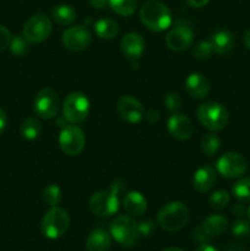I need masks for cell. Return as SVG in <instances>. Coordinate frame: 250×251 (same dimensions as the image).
Returning a JSON list of instances; mask_svg holds the SVG:
<instances>
[{
  "mask_svg": "<svg viewBox=\"0 0 250 251\" xmlns=\"http://www.w3.org/2000/svg\"><path fill=\"white\" fill-rule=\"evenodd\" d=\"M140 19L147 29L163 32L172 25V12L164 2L159 0H147L140 10Z\"/></svg>",
  "mask_w": 250,
  "mask_h": 251,
  "instance_id": "1",
  "label": "cell"
},
{
  "mask_svg": "<svg viewBox=\"0 0 250 251\" xmlns=\"http://www.w3.org/2000/svg\"><path fill=\"white\" fill-rule=\"evenodd\" d=\"M115 180L109 190H100L93 194L88 201V206L93 215L100 217H110L119 210V193L123 190V184Z\"/></svg>",
  "mask_w": 250,
  "mask_h": 251,
  "instance_id": "2",
  "label": "cell"
},
{
  "mask_svg": "<svg viewBox=\"0 0 250 251\" xmlns=\"http://www.w3.org/2000/svg\"><path fill=\"white\" fill-rule=\"evenodd\" d=\"M189 221V210L185 203L172 201L164 205L157 215V222L167 232L175 233L183 229Z\"/></svg>",
  "mask_w": 250,
  "mask_h": 251,
  "instance_id": "3",
  "label": "cell"
},
{
  "mask_svg": "<svg viewBox=\"0 0 250 251\" xmlns=\"http://www.w3.org/2000/svg\"><path fill=\"white\" fill-rule=\"evenodd\" d=\"M69 226H70V216L68 211L59 206H53L44 213L41 223V230L44 237L55 240L68 232Z\"/></svg>",
  "mask_w": 250,
  "mask_h": 251,
  "instance_id": "4",
  "label": "cell"
},
{
  "mask_svg": "<svg viewBox=\"0 0 250 251\" xmlns=\"http://www.w3.org/2000/svg\"><path fill=\"white\" fill-rule=\"evenodd\" d=\"M198 118L201 124L211 131H220L225 129L229 120L227 108L218 102L207 100L199 105Z\"/></svg>",
  "mask_w": 250,
  "mask_h": 251,
  "instance_id": "5",
  "label": "cell"
},
{
  "mask_svg": "<svg viewBox=\"0 0 250 251\" xmlns=\"http://www.w3.org/2000/svg\"><path fill=\"white\" fill-rule=\"evenodd\" d=\"M109 232L113 239L124 248H132L139 240L137 223L130 216L120 215L112 221Z\"/></svg>",
  "mask_w": 250,
  "mask_h": 251,
  "instance_id": "6",
  "label": "cell"
},
{
  "mask_svg": "<svg viewBox=\"0 0 250 251\" xmlns=\"http://www.w3.org/2000/svg\"><path fill=\"white\" fill-rule=\"evenodd\" d=\"M90 113V100L83 93L73 92L63 103V117L71 124L82 123Z\"/></svg>",
  "mask_w": 250,
  "mask_h": 251,
  "instance_id": "7",
  "label": "cell"
},
{
  "mask_svg": "<svg viewBox=\"0 0 250 251\" xmlns=\"http://www.w3.org/2000/svg\"><path fill=\"white\" fill-rule=\"evenodd\" d=\"M51 22L44 14H36L29 17L24 26V37L28 43H41L51 33Z\"/></svg>",
  "mask_w": 250,
  "mask_h": 251,
  "instance_id": "8",
  "label": "cell"
},
{
  "mask_svg": "<svg viewBox=\"0 0 250 251\" xmlns=\"http://www.w3.org/2000/svg\"><path fill=\"white\" fill-rule=\"evenodd\" d=\"M86 137L82 130L76 125H66L59 135V146L68 156H77L82 152Z\"/></svg>",
  "mask_w": 250,
  "mask_h": 251,
  "instance_id": "9",
  "label": "cell"
},
{
  "mask_svg": "<svg viewBox=\"0 0 250 251\" xmlns=\"http://www.w3.org/2000/svg\"><path fill=\"white\" fill-rule=\"evenodd\" d=\"M217 172L227 179H237L245 174L248 169L244 157L237 152H225L220 157L216 164Z\"/></svg>",
  "mask_w": 250,
  "mask_h": 251,
  "instance_id": "10",
  "label": "cell"
},
{
  "mask_svg": "<svg viewBox=\"0 0 250 251\" xmlns=\"http://www.w3.org/2000/svg\"><path fill=\"white\" fill-rule=\"evenodd\" d=\"M60 108V100L58 93L51 88H43L39 91L34 100V113L42 119H51L56 117Z\"/></svg>",
  "mask_w": 250,
  "mask_h": 251,
  "instance_id": "11",
  "label": "cell"
},
{
  "mask_svg": "<svg viewBox=\"0 0 250 251\" xmlns=\"http://www.w3.org/2000/svg\"><path fill=\"white\" fill-rule=\"evenodd\" d=\"M63 44L71 51L85 50L92 42V34L85 26H73L65 29L63 33Z\"/></svg>",
  "mask_w": 250,
  "mask_h": 251,
  "instance_id": "12",
  "label": "cell"
},
{
  "mask_svg": "<svg viewBox=\"0 0 250 251\" xmlns=\"http://www.w3.org/2000/svg\"><path fill=\"white\" fill-rule=\"evenodd\" d=\"M117 110L120 118L129 124H137L145 117V110L141 103L132 96H123L117 103Z\"/></svg>",
  "mask_w": 250,
  "mask_h": 251,
  "instance_id": "13",
  "label": "cell"
},
{
  "mask_svg": "<svg viewBox=\"0 0 250 251\" xmlns=\"http://www.w3.org/2000/svg\"><path fill=\"white\" fill-rule=\"evenodd\" d=\"M194 32L185 24H178L169 31L166 37V43L171 50L181 51L193 44Z\"/></svg>",
  "mask_w": 250,
  "mask_h": 251,
  "instance_id": "14",
  "label": "cell"
},
{
  "mask_svg": "<svg viewBox=\"0 0 250 251\" xmlns=\"http://www.w3.org/2000/svg\"><path fill=\"white\" fill-rule=\"evenodd\" d=\"M167 129L174 139L180 140V141L190 139L191 135L194 134L193 122L186 115L179 114V113H174L169 118L167 123Z\"/></svg>",
  "mask_w": 250,
  "mask_h": 251,
  "instance_id": "15",
  "label": "cell"
},
{
  "mask_svg": "<svg viewBox=\"0 0 250 251\" xmlns=\"http://www.w3.org/2000/svg\"><path fill=\"white\" fill-rule=\"evenodd\" d=\"M120 49L125 58L139 59L145 51V41L141 34L136 32H129L122 38Z\"/></svg>",
  "mask_w": 250,
  "mask_h": 251,
  "instance_id": "16",
  "label": "cell"
},
{
  "mask_svg": "<svg viewBox=\"0 0 250 251\" xmlns=\"http://www.w3.org/2000/svg\"><path fill=\"white\" fill-rule=\"evenodd\" d=\"M185 88L191 97L202 100L210 93V82L202 74L193 73L186 77Z\"/></svg>",
  "mask_w": 250,
  "mask_h": 251,
  "instance_id": "17",
  "label": "cell"
},
{
  "mask_svg": "<svg viewBox=\"0 0 250 251\" xmlns=\"http://www.w3.org/2000/svg\"><path fill=\"white\" fill-rule=\"evenodd\" d=\"M216 172L212 167L202 166L195 172L193 176L194 189L199 193H207L215 186Z\"/></svg>",
  "mask_w": 250,
  "mask_h": 251,
  "instance_id": "18",
  "label": "cell"
},
{
  "mask_svg": "<svg viewBox=\"0 0 250 251\" xmlns=\"http://www.w3.org/2000/svg\"><path fill=\"white\" fill-rule=\"evenodd\" d=\"M112 235L103 228H96L86 239V251H109Z\"/></svg>",
  "mask_w": 250,
  "mask_h": 251,
  "instance_id": "19",
  "label": "cell"
},
{
  "mask_svg": "<svg viewBox=\"0 0 250 251\" xmlns=\"http://www.w3.org/2000/svg\"><path fill=\"white\" fill-rule=\"evenodd\" d=\"M123 207L130 216H142L147 211V200L139 191H129L123 199Z\"/></svg>",
  "mask_w": 250,
  "mask_h": 251,
  "instance_id": "20",
  "label": "cell"
},
{
  "mask_svg": "<svg viewBox=\"0 0 250 251\" xmlns=\"http://www.w3.org/2000/svg\"><path fill=\"white\" fill-rule=\"evenodd\" d=\"M211 43H212L213 51L218 54H227L234 47V36L227 29H221L213 34Z\"/></svg>",
  "mask_w": 250,
  "mask_h": 251,
  "instance_id": "21",
  "label": "cell"
},
{
  "mask_svg": "<svg viewBox=\"0 0 250 251\" xmlns=\"http://www.w3.org/2000/svg\"><path fill=\"white\" fill-rule=\"evenodd\" d=\"M201 227L211 238L217 237L227 230L228 220L222 215H212L203 221Z\"/></svg>",
  "mask_w": 250,
  "mask_h": 251,
  "instance_id": "22",
  "label": "cell"
},
{
  "mask_svg": "<svg viewBox=\"0 0 250 251\" xmlns=\"http://www.w3.org/2000/svg\"><path fill=\"white\" fill-rule=\"evenodd\" d=\"M95 32L100 39H112L119 32V26L112 19H100L96 22Z\"/></svg>",
  "mask_w": 250,
  "mask_h": 251,
  "instance_id": "23",
  "label": "cell"
},
{
  "mask_svg": "<svg viewBox=\"0 0 250 251\" xmlns=\"http://www.w3.org/2000/svg\"><path fill=\"white\" fill-rule=\"evenodd\" d=\"M54 21L60 26H66V25L73 24L76 20V11L70 5H58L51 11Z\"/></svg>",
  "mask_w": 250,
  "mask_h": 251,
  "instance_id": "24",
  "label": "cell"
},
{
  "mask_svg": "<svg viewBox=\"0 0 250 251\" xmlns=\"http://www.w3.org/2000/svg\"><path fill=\"white\" fill-rule=\"evenodd\" d=\"M20 134L27 141H33L38 139L42 134V125L39 120H37L36 118H28L24 120L20 127Z\"/></svg>",
  "mask_w": 250,
  "mask_h": 251,
  "instance_id": "25",
  "label": "cell"
},
{
  "mask_svg": "<svg viewBox=\"0 0 250 251\" xmlns=\"http://www.w3.org/2000/svg\"><path fill=\"white\" fill-rule=\"evenodd\" d=\"M232 194L239 202H250V176L242 178L232 186Z\"/></svg>",
  "mask_w": 250,
  "mask_h": 251,
  "instance_id": "26",
  "label": "cell"
},
{
  "mask_svg": "<svg viewBox=\"0 0 250 251\" xmlns=\"http://www.w3.org/2000/svg\"><path fill=\"white\" fill-rule=\"evenodd\" d=\"M108 5L120 16H131L136 10V0H108Z\"/></svg>",
  "mask_w": 250,
  "mask_h": 251,
  "instance_id": "27",
  "label": "cell"
},
{
  "mask_svg": "<svg viewBox=\"0 0 250 251\" xmlns=\"http://www.w3.org/2000/svg\"><path fill=\"white\" fill-rule=\"evenodd\" d=\"M221 147V140L216 134H206L201 140V150L207 156H215Z\"/></svg>",
  "mask_w": 250,
  "mask_h": 251,
  "instance_id": "28",
  "label": "cell"
},
{
  "mask_svg": "<svg viewBox=\"0 0 250 251\" xmlns=\"http://www.w3.org/2000/svg\"><path fill=\"white\" fill-rule=\"evenodd\" d=\"M43 200L48 206H58L61 201V190L56 184H50L43 190Z\"/></svg>",
  "mask_w": 250,
  "mask_h": 251,
  "instance_id": "29",
  "label": "cell"
},
{
  "mask_svg": "<svg viewBox=\"0 0 250 251\" xmlns=\"http://www.w3.org/2000/svg\"><path fill=\"white\" fill-rule=\"evenodd\" d=\"M230 196L228 191L217 190L210 196V206L215 210H223L229 203Z\"/></svg>",
  "mask_w": 250,
  "mask_h": 251,
  "instance_id": "30",
  "label": "cell"
},
{
  "mask_svg": "<svg viewBox=\"0 0 250 251\" xmlns=\"http://www.w3.org/2000/svg\"><path fill=\"white\" fill-rule=\"evenodd\" d=\"M28 42L24 36H14L10 41V51L16 56H22L28 51Z\"/></svg>",
  "mask_w": 250,
  "mask_h": 251,
  "instance_id": "31",
  "label": "cell"
},
{
  "mask_svg": "<svg viewBox=\"0 0 250 251\" xmlns=\"http://www.w3.org/2000/svg\"><path fill=\"white\" fill-rule=\"evenodd\" d=\"M213 51V47L211 41H202L199 44H196L193 49V55L199 60L210 58Z\"/></svg>",
  "mask_w": 250,
  "mask_h": 251,
  "instance_id": "32",
  "label": "cell"
},
{
  "mask_svg": "<svg viewBox=\"0 0 250 251\" xmlns=\"http://www.w3.org/2000/svg\"><path fill=\"white\" fill-rule=\"evenodd\" d=\"M232 233L233 235L238 238H244L250 234V221L243 220V218H238L232 226Z\"/></svg>",
  "mask_w": 250,
  "mask_h": 251,
  "instance_id": "33",
  "label": "cell"
},
{
  "mask_svg": "<svg viewBox=\"0 0 250 251\" xmlns=\"http://www.w3.org/2000/svg\"><path fill=\"white\" fill-rule=\"evenodd\" d=\"M164 105L169 112L175 113L181 108V98L178 93L175 92H169L167 93L164 97Z\"/></svg>",
  "mask_w": 250,
  "mask_h": 251,
  "instance_id": "34",
  "label": "cell"
},
{
  "mask_svg": "<svg viewBox=\"0 0 250 251\" xmlns=\"http://www.w3.org/2000/svg\"><path fill=\"white\" fill-rule=\"evenodd\" d=\"M137 229H139L140 237H149L156 229V225L153 221L151 220H145L137 225Z\"/></svg>",
  "mask_w": 250,
  "mask_h": 251,
  "instance_id": "35",
  "label": "cell"
},
{
  "mask_svg": "<svg viewBox=\"0 0 250 251\" xmlns=\"http://www.w3.org/2000/svg\"><path fill=\"white\" fill-rule=\"evenodd\" d=\"M10 41H11V33L6 27L0 25V51L5 50L10 46Z\"/></svg>",
  "mask_w": 250,
  "mask_h": 251,
  "instance_id": "36",
  "label": "cell"
},
{
  "mask_svg": "<svg viewBox=\"0 0 250 251\" xmlns=\"http://www.w3.org/2000/svg\"><path fill=\"white\" fill-rule=\"evenodd\" d=\"M193 235H194V238H195V240L202 243V244H206V243H207L208 240L211 239L210 235H208L207 233H206L205 230L202 229V227H201V226H200V227L196 228L195 230H194Z\"/></svg>",
  "mask_w": 250,
  "mask_h": 251,
  "instance_id": "37",
  "label": "cell"
},
{
  "mask_svg": "<svg viewBox=\"0 0 250 251\" xmlns=\"http://www.w3.org/2000/svg\"><path fill=\"white\" fill-rule=\"evenodd\" d=\"M232 213L235 216V217L242 218L243 216L247 215L248 210L245 208V206L243 205V202L242 203H237V205H234L232 207Z\"/></svg>",
  "mask_w": 250,
  "mask_h": 251,
  "instance_id": "38",
  "label": "cell"
},
{
  "mask_svg": "<svg viewBox=\"0 0 250 251\" xmlns=\"http://www.w3.org/2000/svg\"><path fill=\"white\" fill-rule=\"evenodd\" d=\"M145 118H146L147 122L151 123V124H153V123H157L159 120V113L157 112V110L150 109V110H147V113L145 114Z\"/></svg>",
  "mask_w": 250,
  "mask_h": 251,
  "instance_id": "39",
  "label": "cell"
},
{
  "mask_svg": "<svg viewBox=\"0 0 250 251\" xmlns=\"http://www.w3.org/2000/svg\"><path fill=\"white\" fill-rule=\"evenodd\" d=\"M7 126V115L2 109H0V135L5 131Z\"/></svg>",
  "mask_w": 250,
  "mask_h": 251,
  "instance_id": "40",
  "label": "cell"
},
{
  "mask_svg": "<svg viewBox=\"0 0 250 251\" xmlns=\"http://www.w3.org/2000/svg\"><path fill=\"white\" fill-rule=\"evenodd\" d=\"M90 4L95 9L102 10L108 5V0H90Z\"/></svg>",
  "mask_w": 250,
  "mask_h": 251,
  "instance_id": "41",
  "label": "cell"
},
{
  "mask_svg": "<svg viewBox=\"0 0 250 251\" xmlns=\"http://www.w3.org/2000/svg\"><path fill=\"white\" fill-rule=\"evenodd\" d=\"M208 1H210V0H188V4L190 5V6L196 7V9H200V7L206 6V5L208 4Z\"/></svg>",
  "mask_w": 250,
  "mask_h": 251,
  "instance_id": "42",
  "label": "cell"
},
{
  "mask_svg": "<svg viewBox=\"0 0 250 251\" xmlns=\"http://www.w3.org/2000/svg\"><path fill=\"white\" fill-rule=\"evenodd\" d=\"M195 251H218V250L216 249L215 247H212V245L202 244V245H200V247H199Z\"/></svg>",
  "mask_w": 250,
  "mask_h": 251,
  "instance_id": "43",
  "label": "cell"
},
{
  "mask_svg": "<svg viewBox=\"0 0 250 251\" xmlns=\"http://www.w3.org/2000/svg\"><path fill=\"white\" fill-rule=\"evenodd\" d=\"M244 44H245V47H247V48L250 50V28H248L247 32H245V34H244Z\"/></svg>",
  "mask_w": 250,
  "mask_h": 251,
  "instance_id": "44",
  "label": "cell"
},
{
  "mask_svg": "<svg viewBox=\"0 0 250 251\" xmlns=\"http://www.w3.org/2000/svg\"><path fill=\"white\" fill-rule=\"evenodd\" d=\"M162 251H184L181 249H179V248H174V247H171V248H167V249L162 250Z\"/></svg>",
  "mask_w": 250,
  "mask_h": 251,
  "instance_id": "45",
  "label": "cell"
},
{
  "mask_svg": "<svg viewBox=\"0 0 250 251\" xmlns=\"http://www.w3.org/2000/svg\"><path fill=\"white\" fill-rule=\"evenodd\" d=\"M227 251H240V249H238V247H229V249H227Z\"/></svg>",
  "mask_w": 250,
  "mask_h": 251,
  "instance_id": "46",
  "label": "cell"
},
{
  "mask_svg": "<svg viewBox=\"0 0 250 251\" xmlns=\"http://www.w3.org/2000/svg\"><path fill=\"white\" fill-rule=\"evenodd\" d=\"M248 217H249V221H250V206L249 208H248Z\"/></svg>",
  "mask_w": 250,
  "mask_h": 251,
  "instance_id": "47",
  "label": "cell"
}]
</instances>
